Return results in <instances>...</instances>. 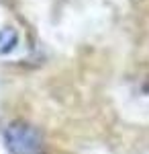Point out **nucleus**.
Listing matches in <instances>:
<instances>
[{
    "instance_id": "f257e3e1",
    "label": "nucleus",
    "mask_w": 149,
    "mask_h": 154,
    "mask_svg": "<svg viewBox=\"0 0 149 154\" xmlns=\"http://www.w3.org/2000/svg\"><path fill=\"white\" fill-rule=\"evenodd\" d=\"M4 144L10 154H41L43 138L33 125L25 121H12L4 130Z\"/></svg>"
},
{
    "instance_id": "f03ea898",
    "label": "nucleus",
    "mask_w": 149,
    "mask_h": 154,
    "mask_svg": "<svg viewBox=\"0 0 149 154\" xmlns=\"http://www.w3.org/2000/svg\"><path fill=\"white\" fill-rule=\"evenodd\" d=\"M16 43H19L16 31H14L12 27H4V29L0 31V56L10 54L12 49L16 48Z\"/></svg>"
}]
</instances>
